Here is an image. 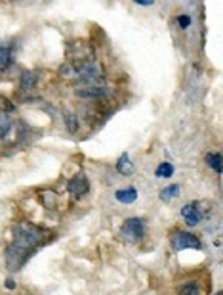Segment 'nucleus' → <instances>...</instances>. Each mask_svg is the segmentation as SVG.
<instances>
[{
    "instance_id": "f257e3e1",
    "label": "nucleus",
    "mask_w": 223,
    "mask_h": 295,
    "mask_svg": "<svg viewBox=\"0 0 223 295\" xmlns=\"http://www.w3.org/2000/svg\"><path fill=\"white\" fill-rule=\"evenodd\" d=\"M44 240V230L38 226H32L23 222L15 228L13 234V241L8 245L6 249V264L10 270H19L23 266V262L29 259L31 255Z\"/></svg>"
},
{
    "instance_id": "f03ea898",
    "label": "nucleus",
    "mask_w": 223,
    "mask_h": 295,
    "mask_svg": "<svg viewBox=\"0 0 223 295\" xmlns=\"http://www.w3.org/2000/svg\"><path fill=\"white\" fill-rule=\"evenodd\" d=\"M143 232H145V222L141 219H138V217L126 219L124 220V224H122V228H120L122 238L126 241H130V243H136V241L141 240Z\"/></svg>"
},
{
    "instance_id": "7ed1b4c3",
    "label": "nucleus",
    "mask_w": 223,
    "mask_h": 295,
    "mask_svg": "<svg viewBox=\"0 0 223 295\" xmlns=\"http://www.w3.org/2000/svg\"><path fill=\"white\" fill-rule=\"evenodd\" d=\"M170 243L176 251H181V249H201L202 247L201 240L195 234H189V232H174L170 238Z\"/></svg>"
},
{
    "instance_id": "20e7f679",
    "label": "nucleus",
    "mask_w": 223,
    "mask_h": 295,
    "mask_svg": "<svg viewBox=\"0 0 223 295\" xmlns=\"http://www.w3.org/2000/svg\"><path fill=\"white\" fill-rule=\"evenodd\" d=\"M78 83H82L84 87H96V85H101V71L96 64H90L86 66L84 69H80L78 73Z\"/></svg>"
},
{
    "instance_id": "39448f33",
    "label": "nucleus",
    "mask_w": 223,
    "mask_h": 295,
    "mask_svg": "<svg viewBox=\"0 0 223 295\" xmlns=\"http://www.w3.org/2000/svg\"><path fill=\"white\" fill-rule=\"evenodd\" d=\"M88 190H90V182H88V178H86L84 175H76L71 178V182H69V192H71V196H73L74 199H80Z\"/></svg>"
},
{
    "instance_id": "423d86ee",
    "label": "nucleus",
    "mask_w": 223,
    "mask_h": 295,
    "mask_svg": "<svg viewBox=\"0 0 223 295\" xmlns=\"http://www.w3.org/2000/svg\"><path fill=\"white\" fill-rule=\"evenodd\" d=\"M181 215H183V219H185V222H187L189 226H197L202 220V211L197 203H187V205H183Z\"/></svg>"
},
{
    "instance_id": "0eeeda50",
    "label": "nucleus",
    "mask_w": 223,
    "mask_h": 295,
    "mask_svg": "<svg viewBox=\"0 0 223 295\" xmlns=\"http://www.w3.org/2000/svg\"><path fill=\"white\" fill-rule=\"evenodd\" d=\"M103 94H105V87H103V85L76 88V96H78V98H99V96H103Z\"/></svg>"
},
{
    "instance_id": "6e6552de",
    "label": "nucleus",
    "mask_w": 223,
    "mask_h": 295,
    "mask_svg": "<svg viewBox=\"0 0 223 295\" xmlns=\"http://www.w3.org/2000/svg\"><path fill=\"white\" fill-rule=\"evenodd\" d=\"M120 203H134L136 201V197H138V190L136 188H126V190H118L117 194H115Z\"/></svg>"
},
{
    "instance_id": "1a4fd4ad",
    "label": "nucleus",
    "mask_w": 223,
    "mask_h": 295,
    "mask_svg": "<svg viewBox=\"0 0 223 295\" xmlns=\"http://www.w3.org/2000/svg\"><path fill=\"white\" fill-rule=\"evenodd\" d=\"M117 169H118V173H122L124 176H130L134 173V165L130 161L128 153H122V155H120V159H118V163H117Z\"/></svg>"
},
{
    "instance_id": "9d476101",
    "label": "nucleus",
    "mask_w": 223,
    "mask_h": 295,
    "mask_svg": "<svg viewBox=\"0 0 223 295\" xmlns=\"http://www.w3.org/2000/svg\"><path fill=\"white\" fill-rule=\"evenodd\" d=\"M206 163L212 167L214 171L218 173V175H222V155L220 153H208V157H206Z\"/></svg>"
},
{
    "instance_id": "9b49d317",
    "label": "nucleus",
    "mask_w": 223,
    "mask_h": 295,
    "mask_svg": "<svg viewBox=\"0 0 223 295\" xmlns=\"http://www.w3.org/2000/svg\"><path fill=\"white\" fill-rule=\"evenodd\" d=\"M65 123H67V129L71 132H76L78 131V119H76V115H74L73 111H65Z\"/></svg>"
},
{
    "instance_id": "f8f14e48",
    "label": "nucleus",
    "mask_w": 223,
    "mask_h": 295,
    "mask_svg": "<svg viewBox=\"0 0 223 295\" xmlns=\"http://www.w3.org/2000/svg\"><path fill=\"white\" fill-rule=\"evenodd\" d=\"M180 194V186L174 184V186H168V188H164L162 192H160V199H164V201H168L172 197H176Z\"/></svg>"
},
{
    "instance_id": "ddd939ff",
    "label": "nucleus",
    "mask_w": 223,
    "mask_h": 295,
    "mask_svg": "<svg viewBox=\"0 0 223 295\" xmlns=\"http://www.w3.org/2000/svg\"><path fill=\"white\" fill-rule=\"evenodd\" d=\"M34 79H36V75H34V73H29V71H27V73H23V75H21V88L31 90V88L34 87V83H36Z\"/></svg>"
},
{
    "instance_id": "4468645a",
    "label": "nucleus",
    "mask_w": 223,
    "mask_h": 295,
    "mask_svg": "<svg viewBox=\"0 0 223 295\" xmlns=\"http://www.w3.org/2000/svg\"><path fill=\"white\" fill-rule=\"evenodd\" d=\"M174 175V167L170 163H162L159 165V169H157V176L159 178H168V176Z\"/></svg>"
},
{
    "instance_id": "2eb2a0df",
    "label": "nucleus",
    "mask_w": 223,
    "mask_h": 295,
    "mask_svg": "<svg viewBox=\"0 0 223 295\" xmlns=\"http://www.w3.org/2000/svg\"><path fill=\"white\" fill-rule=\"evenodd\" d=\"M10 127H11V125H10L8 115L0 111V138H2V136H6V132L10 131Z\"/></svg>"
},
{
    "instance_id": "dca6fc26",
    "label": "nucleus",
    "mask_w": 223,
    "mask_h": 295,
    "mask_svg": "<svg viewBox=\"0 0 223 295\" xmlns=\"http://www.w3.org/2000/svg\"><path fill=\"white\" fill-rule=\"evenodd\" d=\"M10 64V50L0 43V67H6Z\"/></svg>"
},
{
    "instance_id": "f3484780",
    "label": "nucleus",
    "mask_w": 223,
    "mask_h": 295,
    "mask_svg": "<svg viewBox=\"0 0 223 295\" xmlns=\"http://www.w3.org/2000/svg\"><path fill=\"white\" fill-rule=\"evenodd\" d=\"M180 295H201V291L195 284H185L180 289Z\"/></svg>"
},
{
    "instance_id": "a211bd4d",
    "label": "nucleus",
    "mask_w": 223,
    "mask_h": 295,
    "mask_svg": "<svg viewBox=\"0 0 223 295\" xmlns=\"http://www.w3.org/2000/svg\"><path fill=\"white\" fill-rule=\"evenodd\" d=\"M42 199H48V203H46V207H55V205H53V203H55V196H53L52 192H44L42 194Z\"/></svg>"
},
{
    "instance_id": "6ab92c4d",
    "label": "nucleus",
    "mask_w": 223,
    "mask_h": 295,
    "mask_svg": "<svg viewBox=\"0 0 223 295\" xmlns=\"http://www.w3.org/2000/svg\"><path fill=\"white\" fill-rule=\"evenodd\" d=\"M178 23H180L181 27H189V25H191V18H189V16H180V18H178Z\"/></svg>"
},
{
    "instance_id": "aec40b11",
    "label": "nucleus",
    "mask_w": 223,
    "mask_h": 295,
    "mask_svg": "<svg viewBox=\"0 0 223 295\" xmlns=\"http://www.w3.org/2000/svg\"><path fill=\"white\" fill-rule=\"evenodd\" d=\"M136 4H139V6H151V4H155L153 0H136Z\"/></svg>"
},
{
    "instance_id": "412c9836",
    "label": "nucleus",
    "mask_w": 223,
    "mask_h": 295,
    "mask_svg": "<svg viewBox=\"0 0 223 295\" xmlns=\"http://www.w3.org/2000/svg\"><path fill=\"white\" fill-rule=\"evenodd\" d=\"M6 287H8V289H13V287H15V282H13L11 278H8V280H6Z\"/></svg>"
},
{
    "instance_id": "4be33fe9",
    "label": "nucleus",
    "mask_w": 223,
    "mask_h": 295,
    "mask_svg": "<svg viewBox=\"0 0 223 295\" xmlns=\"http://www.w3.org/2000/svg\"><path fill=\"white\" fill-rule=\"evenodd\" d=\"M216 295H223V293H222V291H218V293H216Z\"/></svg>"
}]
</instances>
